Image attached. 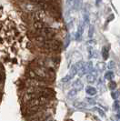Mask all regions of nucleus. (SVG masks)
I'll return each mask as SVG.
<instances>
[{"instance_id": "3", "label": "nucleus", "mask_w": 120, "mask_h": 121, "mask_svg": "<svg viewBox=\"0 0 120 121\" xmlns=\"http://www.w3.org/2000/svg\"><path fill=\"white\" fill-rule=\"evenodd\" d=\"M42 47L50 50H57L60 48V43L56 39H47L42 44Z\"/></svg>"}, {"instance_id": "4", "label": "nucleus", "mask_w": 120, "mask_h": 121, "mask_svg": "<svg viewBox=\"0 0 120 121\" xmlns=\"http://www.w3.org/2000/svg\"><path fill=\"white\" fill-rule=\"evenodd\" d=\"M33 17L36 21H43L45 18L47 17L46 11L43 10V9H37L33 14Z\"/></svg>"}, {"instance_id": "10", "label": "nucleus", "mask_w": 120, "mask_h": 121, "mask_svg": "<svg viewBox=\"0 0 120 121\" xmlns=\"http://www.w3.org/2000/svg\"><path fill=\"white\" fill-rule=\"evenodd\" d=\"M70 40H71V38H70V36L69 35H67L66 37L65 38V43H64V47H65V48H66L67 47H68V45H69V42H70Z\"/></svg>"}, {"instance_id": "2", "label": "nucleus", "mask_w": 120, "mask_h": 121, "mask_svg": "<svg viewBox=\"0 0 120 121\" xmlns=\"http://www.w3.org/2000/svg\"><path fill=\"white\" fill-rule=\"evenodd\" d=\"M37 36H41L46 37L47 39H51L52 37H54L56 34V31L54 28H51V27H46L42 30H37L36 32Z\"/></svg>"}, {"instance_id": "9", "label": "nucleus", "mask_w": 120, "mask_h": 121, "mask_svg": "<svg viewBox=\"0 0 120 121\" xmlns=\"http://www.w3.org/2000/svg\"><path fill=\"white\" fill-rule=\"evenodd\" d=\"M35 40H36L37 43H40L41 45H42L43 43L45 42L46 40H47L46 37H44V36H36V37H35Z\"/></svg>"}, {"instance_id": "11", "label": "nucleus", "mask_w": 120, "mask_h": 121, "mask_svg": "<svg viewBox=\"0 0 120 121\" xmlns=\"http://www.w3.org/2000/svg\"><path fill=\"white\" fill-rule=\"evenodd\" d=\"M84 23L88 24L89 23V16H88V13H84Z\"/></svg>"}, {"instance_id": "1", "label": "nucleus", "mask_w": 120, "mask_h": 121, "mask_svg": "<svg viewBox=\"0 0 120 121\" xmlns=\"http://www.w3.org/2000/svg\"><path fill=\"white\" fill-rule=\"evenodd\" d=\"M26 85L28 87H47V81L40 78H27L26 80Z\"/></svg>"}, {"instance_id": "16", "label": "nucleus", "mask_w": 120, "mask_h": 121, "mask_svg": "<svg viewBox=\"0 0 120 121\" xmlns=\"http://www.w3.org/2000/svg\"><path fill=\"white\" fill-rule=\"evenodd\" d=\"M2 81H3V78H2V75L0 74V83H1Z\"/></svg>"}, {"instance_id": "13", "label": "nucleus", "mask_w": 120, "mask_h": 121, "mask_svg": "<svg viewBox=\"0 0 120 121\" xmlns=\"http://www.w3.org/2000/svg\"><path fill=\"white\" fill-rule=\"evenodd\" d=\"M106 78H108V79L112 78H113V73H112V72L107 73V75H106Z\"/></svg>"}, {"instance_id": "6", "label": "nucleus", "mask_w": 120, "mask_h": 121, "mask_svg": "<svg viewBox=\"0 0 120 121\" xmlns=\"http://www.w3.org/2000/svg\"><path fill=\"white\" fill-rule=\"evenodd\" d=\"M33 26H34V27L36 28V30H42L44 28L47 27V24H46L44 21H35Z\"/></svg>"}, {"instance_id": "5", "label": "nucleus", "mask_w": 120, "mask_h": 121, "mask_svg": "<svg viewBox=\"0 0 120 121\" xmlns=\"http://www.w3.org/2000/svg\"><path fill=\"white\" fill-rule=\"evenodd\" d=\"M84 25L85 24L81 23V24H79V26H78L77 32L76 34V40H77V41H80L81 38H82V35L84 33Z\"/></svg>"}, {"instance_id": "15", "label": "nucleus", "mask_w": 120, "mask_h": 121, "mask_svg": "<svg viewBox=\"0 0 120 121\" xmlns=\"http://www.w3.org/2000/svg\"><path fill=\"white\" fill-rule=\"evenodd\" d=\"M115 86H116V83H114V82H112V83L110 84V87H112V88H114Z\"/></svg>"}, {"instance_id": "12", "label": "nucleus", "mask_w": 120, "mask_h": 121, "mask_svg": "<svg viewBox=\"0 0 120 121\" xmlns=\"http://www.w3.org/2000/svg\"><path fill=\"white\" fill-rule=\"evenodd\" d=\"M93 34H94V26H91L89 27V33H88V36H89L90 38L93 36Z\"/></svg>"}, {"instance_id": "14", "label": "nucleus", "mask_w": 120, "mask_h": 121, "mask_svg": "<svg viewBox=\"0 0 120 121\" xmlns=\"http://www.w3.org/2000/svg\"><path fill=\"white\" fill-rule=\"evenodd\" d=\"M73 2L74 0H66V4L68 6H73Z\"/></svg>"}, {"instance_id": "8", "label": "nucleus", "mask_w": 120, "mask_h": 121, "mask_svg": "<svg viewBox=\"0 0 120 121\" xmlns=\"http://www.w3.org/2000/svg\"><path fill=\"white\" fill-rule=\"evenodd\" d=\"M102 55L104 59H107L109 56V47H104L102 49Z\"/></svg>"}, {"instance_id": "17", "label": "nucleus", "mask_w": 120, "mask_h": 121, "mask_svg": "<svg viewBox=\"0 0 120 121\" xmlns=\"http://www.w3.org/2000/svg\"><path fill=\"white\" fill-rule=\"evenodd\" d=\"M119 44H120V40H119Z\"/></svg>"}, {"instance_id": "7", "label": "nucleus", "mask_w": 120, "mask_h": 121, "mask_svg": "<svg viewBox=\"0 0 120 121\" xmlns=\"http://www.w3.org/2000/svg\"><path fill=\"white\" fill-rule=\"evenodd\" d=\"M83 0H74L73 2V8L75 10H80L82 8Z\"/></svg>"}]
</instances>
